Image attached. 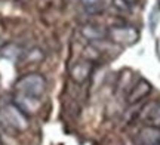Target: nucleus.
Segmentation results:
<instances>
[{
	"instance_id": "nucleus-13",
	"label": "nucleus",
	"mask_w": 160,
	"mask_h": 145,
	"mask_svg": "<svg viewBox=\"0 0 160 145\" xmlns=\"http://www.w3.org/2000/svg\"><path fill=\"white\" fill-rule=\"evenodd\" d=\"M113 5L116 9H119L122 12H132V9H133V5L128 3L125 0H113Z\"/></svg>"
},
{
	"instance_id": "nucleus-16",
	"label": "nucleus",
	"mask_w": 160,
	"mask_h": 145,
	"mask_svg": "<svg viewBox=\"0 0 160 145\" xmlns=\"http://www.w3.org/2000/svg\"><path fill=\"white\" fill-rule=\"evenodd\" d=\"M0 145H2V144H0Z\"/></svg>"
},
{
	"instance_id": "nucleus-5",
	"label": "nucleus",
	"mask_w": 160,
	"mask_h": 145,
	"mask_svg": "<svg viewBox=\"0 0 160 145\" xmlns=\"http://www.w3.org/2000/svg\"><path fill=\"white\" fill-rule=\"evenodd\" d=\"M151 89H153L151 85H150L145 79H139L135 85H132L131 89H129V92H128V95H126L128 104L135 105V104H138V102L144 101V99L151 93Z\"/></svg>"
},
{
	"instance_id": "nucleus-2",
	"label": "nucleus",
	"mask_w": 160,
	"mask_h": 145,
	"mask_svg": "<svg viewBox=\"0 0 160 145\" xmlns=\"http://www.w3.org/2000/svg\"><path fill=\"white\" fill-rule=\"evenodd\" d=\"M0 118L2 122L8 124L11 129L17 130V132H25L30 128V120L28 116L24 113L18 105L13 102L5 104L0 110Z\"/></svg>"
},
{
	"instance_id": "nucleus-15",
	"label": "nucleus",
	"mask_w": 160,
	"mask_h": 145,
	"mask_svg": "<svg viewBox=\"0 0 160 145\" xmlns=\"http://www.w3.org/2000/svg\"><path fill=\"white\" fill-rule=\"evenodd\" d=\"M5 46V41H3V39L0 37V51H2V47Z\"/></svg>"
},
{
	"instance_id": "nucleus-11",
	"label": "nucleus",
	"mask_w": 160,
	"mask_h": 145,
	"mask_svg": "<svg viewBox=\"0 0 160 145\" xmlns=\"http://www.w3.org/2000/svg\"><path fill=\"white\" fill-rule=\"evenodd\" d=\"M43 56H45V55H43V52L40 51L39 47H34V49H31L28 52H24L21 59L25 61V62H39V61L43 59Z\"/></svg>"
},
{
	"instance_id": "nucleus-9",
	"label": "nucleus",
	"mask_w": 160,
	"mask_h": 145,
	"mask_svg": "<svg viewBox=\"0 0 160 145\" xmlns=\"http://www.w3.org/2000/svg\"><path fill=\"white\" fill-rule=\"evenodd\" d=\"M80 33H82V36H83L85 39H88V40L92 41V43L104 40V37L107 36L105 30H102L101 27H98L95 24H85V25L80 28Z\"/></svg>"
},
{
	"instance_id": "nucleus-4",
	"label": "nucleus",
	"mask_w": 160,
	"mask_h": 145,
	"mask_svg": "<svg viewBox=\"0 0 160 145\" xmlns=\"http://www.w3.org/2000/svg\"><path fill=\"white\" fill-rule=\"evenodd\" d=\"M92 71H93V62L83 58L71 65V68H70V77H71V80L74 81V83L83 85L85 81L89 80Z\"/></svg>"
},
{
	"instance_id": "nucleus-6",
	"label": "nucleus",
	"mask_w": 160,
	"mask_h": 145,
	"mask_svg": "<svg viewBox=\"0 0 160 145\" xmlns=\"http://www.w3.org/2000/svg\"><path fill=\"white\" fill-rule=\"evenodd\" d=\"M139 118L145 126L160 128V101H153L142 107Z\"/></svg>"
},
{
	"instance_id": "nucleus-8",
	"label": "nucleus",
	"mask_w": 160,
	"mask_h": 145,
	"mask_svg": "<svg viewBox=\"0 0 160 145\" xmlns=\"http://www.w3.org/2000/svg\"><path fill=\"white\" fill-rule=\"evenodd\" d=\"M138 144L139 145H160V128L144 126L138 132Z\"/></svg>"
},
{
	"instance_id": "nucleus-12",
	"label": "nucleus",
	"mask_w": 160,
	"mask_h": 145,
	"mask_svg": "<svg viewBox=\"0 0 160 145\" xmlns=\"http://www.w3.org/2000/svg\"><path fill=\"white\" fill-rule=\"evenodd\" d=\"M83 5L92 12H99L102 11V5H104V0H80Z\"/></svg>"
},
{
	"instance_id": "nucleus-14",
	"label": "nucleus",
	"mask_w": 160,
	"mask_h": 145,
	"mask_svg": "<svg viewBox=\"0 0 160 145\" xmlns=\"http://www.w3.org/2000/svg\"><path fill=\"white\" fill-rule=\"evenodd\" d=\"M125 2H128V3H131V5H133V6H135V5L138 3V0H125Z\"/></svg>"
},
{
	"instance_id": "nucleus-10",
	"label": "nucleus",
	"mask_w": 160,
	"mask_h": 145,
	"mask_svg": "<svg viewBox=\"0 0 160 145\" xmlns=\"http://www.w3.org/2000/svg\"><path fill=\"white\" fill-rule=\"evenodd\" d=\"M0 55L8 59H17L22 56L24 51L22 47L18 46L17 43H5V46L2 47V51H0Z\"/></svg>"
},
{
	"instance_id": "nucleus-3",
	"label": "nucleus",
	"mask_w": 160,
	"mask_h": 145,
	"mask_svg": "<svg viewBox=\"0 0 160 145\" xmlns=\"http://www.w3.org/2000/svg\"><path fill=\"white\" fill-rule=\"evenodd\" d=\"M107 36L114 45H120V46H131L137 43L139 39L138 30L131 25H114L107 31Z\"/></svg>"
},
{
	"instance_id": "nucleus-7",
	"label": "nucleus",
	"mask_w": 160,
	"mask_h": 145,
	"mask_svg": "<svg viewBox=\"0 0 160 145\" xmlns=\"http://www.w3.org/2000/svg\"><path fill=\"white\" fill-rule=\"evenodd\" d=\"M13 104L18 105V107L28 116V114H37V111H39L40 107H42V101H40V98H33V96H27V95L17 93Z\"/></svg>"
},
{
	"instance_id": "nucleus-1",
	"label": "nucleus",
	"mask_w": 160,
	"mask_h": 145,
	"mask_svg": "<svg viewBox=\"0 0 160 145\" xmlns=\"http://www.w3.org/2000/svg\"><path fill=\"white\" fill-rule=\"evenodd\" d=\"M15 90L17 93L33 96V98H42L46 92V79L39 73H28L21 75L15 81Z\"/></svg>"
}]
</instances>
